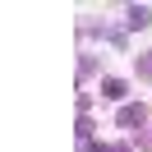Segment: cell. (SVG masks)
<instances>
[{
	"instance_id": "6da1fadb",
	"label": "cell",
	"mask_w": 152,
	"mask_h": 152,
	"mask_svg": "<svg viewBox=\"0 0 152 152\" xmlns=\"http://www.w3.org/2000/svg\"><path fill=\"white\" fill-rule=\"evenodd\" d=\"M143 120H148V106H124V111H120V124H124V129H134V124H143Z\"/></svg>"
},
{
	"instance_id": "7a4b0ae2",
	"label": "cell",
	"mask_w": 152,
	"mask_h": 152,
	"mask_svg": "<svg viewBox=\"0 0 152 152\" xmlns=\"http://www.w3.org/2000/svg\"><path fill=\"white\" fill-rule=\"evenodd\" d=\"M148 19H152L148 5H134V10H129V28H148Z\"/></svg>"
},
{
	"instance_id": "3957f363",
	"label": "cell",
	"mask_w": 152,
	"mask_h": 152,
	"mask_svg": "<svg viewBox=\"0 0 152 152\" xmlns=\"http://www.w3.org/2000/svg\"><path fill=\"white\" fill-rule=\"evenodd\" d=\"M102 97H111V102H120V97H124V83H120V78H106V83H102Z\"/></svg>"
},
{
	"instance_id": "277c9868",
	"label": "cell",
	"mask_w": 152,
	"mask_h": 152,
	"mask_svg": "<svg viewBox=\"0 0 152 152\" xmlns=\"http://www.w3.org/2000/svg\"><path fill=\"white\" fill-rule=\"evenodd\" d=\"M138 78H152V51H148V56H138Z\"/></svg>"
}]
</instances>
